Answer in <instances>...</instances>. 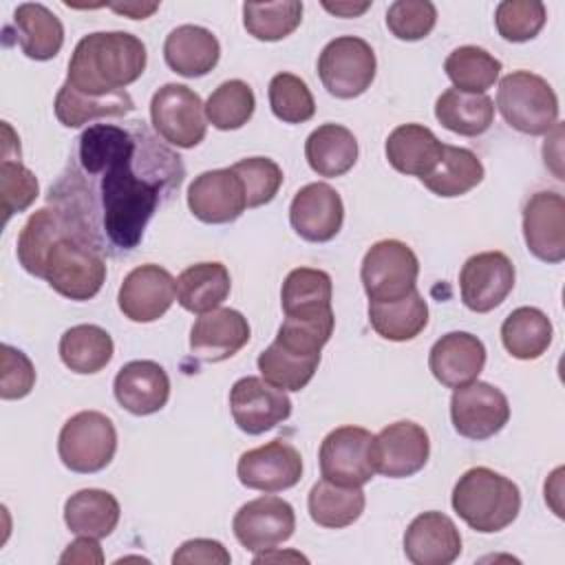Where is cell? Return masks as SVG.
I'll return each mask as SVG.
<instances>
[{
    "label": "cell",
    "instance_id": "obj_50",
    "mask_svg": "<svg viewBox=\"0 0 565 565\" xmlns=\"http://www.w3.org/2000/svg\"><path fill=\"white\" fill-rule=\"evenodd\" d=\"M230 561L232 556L225 550V545L212 539H190L181 543V547L172 556L174 565H230Z\"/></svg>",
    "mask_w": 565,
    "mask_h": 565
},
{
    "label": "cell",
    "instance_id": "obj_22",
    "mask_svg": "<svg viewBox=\"0 0 565 565\" xmlns=\"http://www.w3.org/2000/svg\"><path fill=\"white\" fill-rule=\"evenodd\" d=\"M4 44L20 46L26 57L38 62L53 60L64 44L62 20L40 2H24L4 26Z\"/></svg>",
    "mask_w": 565,
    "mask_h": 565
},
{
    "label": "cell",
    "instance_id": "obj_3",
    "mask_svg": "<svg viewBox=\"0 0 565 565\" xmlns=\"http://www.w3.org/2000/svg\"><path fill=\"white\" fill-rule=\"evenodd\" d=\"M452 508L468 527L492 534L505 530L519 516L521 492L512 479L492 468L477 466L466 470L455 483Z\"/></svg>",
    "mask_w": 565,
    "mask_h": 565
},
{
    "label": "cell",
    "instance_id": "obj_31",
    "mask_svg": "<svg viewBox=\"0 0 565 565\" xmlns=\"http://www.w3.org/2000/svg\"><path fill=\"white\" fill-rule=\"evenodd\" d=\"M232 278L223 263H196L177 278V300L185 311L207 313L230 296Z\"/></svg>",
    "mask_w": 565,
    "mask_h": 565
},
{
    "label": "cell",
    "instance_id": "obj_11",
    "mask_svg": "<svg viewBox=\"0 0 565 565\" xmlns=\"http://www.w3.org/2000/svg\"><path fill=\"white\" fill-rule=\"evenodd\" d=\"M450 419L461 437L490 439L508 424L510 402L497 386L472 380L452 391Z\"/></svg>",
    "mask_w": 565,
    "mask_h": 565
},
{
    "label": "cell",
    "instance_id": "obj_12",
    "mask_svg": "<svg viewBox=\"0 0 565 565\" xmlns=\"http://www.w3.org/2000/svg\"><path fill=\"white\" fill-rule=\"evenodd\" d=\"M232 530L245 550L265 552L291 539L296 530V514L291 503L285 499L265 494L238 508L232 521Z\"/></svg>",
    "mask_w": 565,
    "mask_h": 565
},
{
    "label": "cell",
    "instance_id": "obj_19",
    "mask_svg": "<svg viewBox=\"0 0 565 565\" xmlns=\"http://www.w3.org/2000/svg\"><path fill=\"white\" fill-rule=\"evenodd\" d=\"M188 207L199 221L210 225L236 221L247 207L238 174L232 168L201 172L188 188Z\"/></svg>",
    "mask_w": 565,
    "mask_h": 565
},
{
    "label": "cell",
    "instance_id": "obj_17",
    "mask_svg": "<svg viewBox=\"0 0 565 565\" xmlns=\"http://www.w3.org/2000/svg\"><path fill=\"white\" fill-rule=\"evenodd\" d=\"M177 298V280L168 269L154 263H146L128 271L124 278L117 305L121 313L132 322L159 320Z\"/></svg>",
    "mask_w": 565,
    "mask_h": 565
},
{
    "label": "cell",
    "instance_id": "obj_52",
    "mask_svg": "<svg viewBox=\"0 0 565 565\" xmlns=\"http://www.w3.org/2000/svg\"><path fill=\"white\" fill-rule=\"evenodd\" d=\"M110 9L115 13L132 18V20H143L159 9V2H148V4L146 2H124V4H110Z\"/></svg>",
    "mask_w": 565,
    "mask_h": 565
},
{
    "label": "cell",
    "instance_id": "obj_18",
    "mask_svg": "<svg viewBox=\"0 0 565 565\" xmlns=\"http://www.w3.org/2000/svg\"><path fill=\"white\" fill-rule=\"evenodd\" d=\"M523 238L543 263L565 258V199L558 192H534L523 205Z\"/></svg>",
    "mask_w": 565,
    "mask_h": 565
},
{
    "label": "cell",
    "instance_id": "obj_42",
    "mask_svg": "<svg viewBox=\"0 0 565 565\" xmlns=\"http://www.w3.org/2000/svg\"><path fill=\"white\" fill-rule=\"evenodd\" d=\"M302 20V2H245L243 4V26L247 33L263 42H278L291 35Z\"/></svg>",
    "mask_w": 565,
    "mask_h": 565
},
{
    "label": "cell",
    "instance_id": "obj_25",
    "mask_svg": "<svg viewBox=\"0 0 565 565\" xmlns=\"http://www.w3.org/2000/svg\"><path fill=\"white\" fill-rule=\"evenodd\" d=\"M113 391L128 413L152 415L168 404L170 377L159 362L132 360L117 371Z\"/></svg>",
    "mask_w": 565,
    "mask_h": 565
},
{
    "label": "cell",
    "instance_id": "obj_35",
    "mask_svg": "<svg viewBox=\"0 0 565 565\" xmlns=\"http://www.w3.org/2000/svg\"><path fill=\"white\" fill-rule=\"evenodd\" d=\"M419 181L437 196H461L483 181V163L472 150L444 143L441 159L433 172Z\"/></svg>",
    "mask_w": 565,
    "mask_h": 565
},
{
    "label": "cell",
    "instance_id": "obj_39",
    "mask_svg": "<svg viewBox=\"0 0 565 565\" xmlns=\"http://www.w3.org/2000/svg\"><path fill=\"white\" fill-rule=\"evenodd\" d=\"M501 342L516 360H536L552 344V322L536 307H519L501 324Z\"/></svg>",
    "mask_w": 565,
    "mask_h": 565
},
{
    "label": "cell",
    "instance_id": "obj_51",
    "mask_svg": "<svg viewBox=\"0 0 565 565\" xmlns=\"http://www.w3.org/2000/svg\"><path fill=\"white\" fill-rule=\"evenodd\" d=\"M60 563H104L102 547L95 536H79L73 543L66 545L64 554L60 556Z\"/></svg>",
    "mask_w": 565,
    "mask_h": 565
},
{
    "label": "cell",
    "instance_id": "obj_28",
    "mask_svg": "<svg viewBox=\"0 0 565 565\" xmlns=\"http://www.w3.org/2000/svg\"><path fill=\"white\" fill-rule=\"evenodd\" d=\"M384 150L397 172L424 179L441 159L444 143L422 124H402L388 135Z\"/></svg>",
    "mask_w": 565,
    "mask_h": 565
},
{
    "label": "cell",
    "instance_id": "obj_9",
    "mask_svg": "<svg viewBox=\"0 0 565 565\" xmlns=\"http://www.w3.org/2000/svg\"><path fill=\"white\" fill-rule=\"evenodd\" d=\"M154 132L177 148H194L205 139L207 117L199 93L185 84H163L150 99Z\"/></svg>",
    "mask_w": 565,
    "mask_h": 565
},
{
    "label": "cell",
    "instance_id": "obj_53",
    "mask_svg": "<svg viewBox=\"0 0 565 565\" xmlns=\"http://www.w3.org/2000/svg\"><path fill=\"white\" fill-rule=\"evenodd\" d=\"M322 7L329 11V13H335L340 18H355L360 13H364L371 2H322Z\"/></svg>",
    "mask_w": 565,
    "mask_h": 565
},
{
    "label": "cell",
    "instance_id": "obj_30",
    "mask_svg": "<svg viewBox=\"0 0 565 565\" xmlns=\"http://www.w3.org/2000/svg\"><path fill=\"white\" fill-rule=\"evenodd\" d=\"M119 501L99 488H86L71 494L64 503V523L77 536L104 539L119 523Z\"/></svg>",
    "mask_w": 565,
    "mask_h": 565
},
{
    "label": "cell",
    "instance_id": "obj_2",
    "mask_svg": "<svg viewBox=\"0 0 565 565\" xmlns=\"http://www.w3.org/2000/svg\"><path fill=\"white\" fill-rule=\"evenodd\" d=\"M146 62V44L137 35L126 31L88 33L68 60L66 84L90 97L113 95L137 82Z\"/></svg>",
    "mask_w": 565,
    "mask_h": 565
},
{
    "label": "cell",
    "instance_id": "obj_27",
    "mask_svg": "<svg viewBox=\"0 0 565 565\" xmlns=\"http://www.w3.org/2000/svg\"><path fill=\"white\" fill-rule=\"evenodd\" d=\"M166 64L183 77L207 75L221 57L216 35L196 24H181L172 29L163 42Z\"/></svg>",
    "mask_w": 565,
    "mask_h": 565
},
{
    "label": "cell",
    "instance_id": "obj_1",
    "mask_svg": "<svg viewBox=\"0 0 565 565\" xmlns=\"http://www.w3.org/2000/svg\"><path fill=\"white\" fill-rule=\"evenodd\" d=\"M181 157L143 121L93 124L71 148L46 203L104 256L130 254L154 212L183 183Z\"/></svg>",
    "mask_w": 565,
    "mask_h": 565
},
{
    "label": "cell",
    "instance_id": "obj_38",
    "mask_svg": "<svg viewBox=\"0 0 565 565\" xmlns=\"http://www.w3.org/2000/svg\"><path fill=\"white\" fill-rule=\"evenodd\" d=\"M64 234H73L66 225V221L62 218V214L46 205L38 212H33L26 223L20 230L18 236V260L20 265L31 274L42 278L44 276V260L46 254L51 249V245L64 236Z\"/></svg>",
    "mask_w": 565,
    "mask_h": 565
},
{
    "label": "cell",
    "instance_id": "obj_23",
    "mask_svg": "<svg viewBox=\"0 0 565 565\" xmlns=\"http://www.w3.org/2000/svg\"><path fill=\"white\" fill-rule=\"evenodd\" d=\"M404 554L413 565H450L461 554V534L450 516L422 512L404 532Z\"/></svg>",
    "mask_w": 565,
    "mask_h": 565
},
{
    "label": "cell",
    "instance_id": "obj_54",
    "mask_svg": "<svg viewBox=\"0 0 565 565\" xmlns=\"http://www.w3.org/2000/svg\"><path fill=\"white\" fill-rule=\"evenodd\" d=\"M271 561H302V563H307V556H302L300 552H278L276 547L265 550L263 554L254 556V563H271Z\"/></svg>",
    "mask_w": 565,
    "mask_h": 565
},
{
    "label": "cell",
    "instance_id": "obj_15",
    "mask_svg": "<svg viewBox=\"0 0 565 565\" xmlns=\"http://www.w3.org/2000/svg\"><path fill=\"white\" fill-rule=\"evenodd\" d=\"M514 287V265L503 252H481L470 256L459 271L461 300L470 311L488 313L497 309Z\"/></svg>",
    "mask_w": 565,
    "mask_h": 565
},
{
    "label": "cell",
    "instance_id": "obj_13",
    "mask_svg": "<svg viewBox=\"0 0 565 565\" xmlns=\"http://www.w3.org/2000/svg\"><path fill=\"white\" fill-rule=\"evenodd\" d=\"M238 481L260 492H282L302 477V457L285 439H271L258 448L245 450L236 463Z\"/></svg>",
    "mask_w": 565,
    "mask_h": 565
},
{
    "label": "cell",
    "instance_id": "obj_47",
    "mask_svg": "<svg viewBox=\"0 0 565 565\" xmlns=\"http://www.w3.org/2000/svg\"><path fill=\"white\" fill-rule=\"evenodd\" d=\"M0 194H2V212L4 223L24 212L40 194V185L35 174L22 166L20 154H2L0 163Z\"/></svg>",
    "mask_w": 565,
    "mask_h": 565
},
{
    "label": "cell",
    "instance_id": "obj_26",
    "mask_svg": "<svg viewBox=\"0 0 565 565\" xmlns=\"http://www.w3.org/2000/svg\"><path fill=\"white\" fill-rule=\"evenodd\" d=\"M331 276L313 267H296L287 274L280 289L285 318L307 322H335L331 309Z\"/></svg>",
    "mask_w": 565,
    "mask_h": 565
},
{
    "label": "cell",
    "instance_id": "obj_10",
    "mask_svg": "<svg viewBox=\"0 0 565 565\" xmlns=\"http://www.w3.org/2000/svg\"><path fill=\"white\" fill-rule=\"evenodd\" d=\"M373 435L362 426H340L333 428L320 444V472L322 479L347 486L362 488L375 475L371 459Z\"/></svg>",
    "mask_w": 565,
    "mask_h": 565
},
{
    "label": "cell",
    "instance_id": "obj_33",
    "mask_svg": "<svg viewBox=\"0 0 565 565\" xmlns=\"http://www.w3.org/2000/svg\"><path fill=\"white\" fill-rule=\"evenodd\" d=\"M435 117L450 132L477 137L492 126L494 102L486 93L475 95L448 88L435 102Z\"/></svg>",
    "mask_w": 565,
    "mask_h": 565
},
{
    "label": "cell",
    "instance_id": "obj_48",
    "mask_svg": "<svg viewBox=\"0 0 565 565\" xmlns=\"http://www.w3.org/2000/svg\"><path fill=\"white\" fill-rule=\"evenodd\" d=\"M437 22V9L428 0H397L386 11L388 31L404 42L426 38Z\"/></svg>",
    "mask_w": 565,
    "mask_h": 565
},
{
    "label": "cell",
    "instance_id": "obj_14",
    "mask_svg": "<svg viewBox=\"0 0 565 565\" xmlns=\"http://www.w3.org/2000/svg\"><path fill=\"white\" fill-rule=\"evenodd\" d=\"M428 455V433L415 422H395L373 435V468L388 479H402L419 472L426 466Z\"/></svg>",
    "mask_w": 565,
    "mask_h": 565
},
{
    "label": "cell",
    "instance_id": "obj_32",
    "mask_svg": "<svg viewBox=\"0 0 565 565\" xmlns=\"http://www.w3.org/2000/svg\"><path fill=\"white\" fill-rule=\"evenodd\" d=\"M369 322L384 340L406 342L426 329L428 305L417 289L399 300H369Z\"/></svg>",
    "mask_w": 565,
    "mask_h": 565
},
{
    "label": "cell",
    "instance_id": "obj_29",
    "mask_svg": "<svg viewBox=\"0 0 565 565\" xmlns=\"http://www.w3.org/2000/svg\"><path fill=\"white\" fill-rule=\"evenodd\" d=\"M305 157L316 174L342 177L358 161V139L340 124H322L307 137Z\"/></svg>",
    "mask_w": 565,
    "mask_h": 565
},
{
    "label": "cell",
    "instance_id": "obj_40",
    "mask_svg": "<svg viewBox=\"0 0 565 565\" xmlns=\"http://www.w3.org/2000/svg\"><path fill=\"white\" fill-rule=\"evenodd\" d=\"M320 364V353H302L274 340L258 355V371L265 382L280 391L305 388Z\"/></svg>",
    "mask_w": 565,
    "mask_h": 565
},
{
    "label": "cell",
    "instance_id": "obj_36",
    "mask_svg": "<svg viewBox=\"0 0 565 565\" xmlns=\"http://www.w3.org/2000/svg\"><path fill=\"white\" fill-rule=\"evenodd\" d=\"M364 505H366V497L362 488L335 486L327 479H320L318 483H313L307 499L309 516L313 519V523L331 530L353 525L362 516Z\"/></svg>",
    "mask_w": 565,
    "mask_h": 565
},
{
    "label": "cell",
    "instance_id": "obj_49",
    "mask_svg": "<svg viewBox=\"0 0 565 565\" xmlns=\"http://www.w3.org/2000/svg\"><path fill=\"white\" fill-rule=\"evenodd\" d=\"M0 397L2 399H22L31 393L35 384V369L31 360L20 351L9 344L0 347Z\"/></svg>",
    "mask_w": 565,
    "mask_h": 565
},
{
    "label": "cell",
    "instance_id": "obj_4",
    "mask_svg": "<svg viewBox=\"0 0 565 565\" xmlns=\"http://www.w3.org/2000/svg\"><path fill=\"white\" fill-rule=\"evenodd\" d=\"M497 108L523 135H547L558 124V97L536 73L512 71L499 82Z\"/></svg>",
    "mask_w": 565,
    "mask_h": 565
},
{
    "label": "cell",
    "instance_id": "obj_21",
    "mask_svg": "<svg viewBox=\"0 0 565 565\" xmlns=\"http://www.w3.org/2000/svg\"><path fill=\"white\" fill-rule=\"evenodd\" d=\"M249 340L247 318L227 307L201 313L190 329V351L201 362H223Z\"/></svg>",
    "mask_w": 565,
    "mask_h": 565
},
{
    "label": "cell",
    "instance_id": "obj_34",
    "mask_svg": "<svg viewBox=\"0 0 565 565\" xmlns=\"http://www.w3.org/2000/svg\"><path fill=\"white\" fill-rule=\"evenodd\" d=\"M53 110L60 124H64L66 128H79L99 117H124L135 110V102L128 90H117L104 97H90L64 82L55 95Z\"/></svg>",
    "mask_w": 565,
    "mask_h": 565
},
{
    "label": "cell",
    "instance_id": "obj_44",
    "mask_svg": "<svg viewBox=\"0 0 565 565\" xmlns=\"http://www.w3.org/2000/svg\"><path fill=\"white\" fill-rule=\"evenodd\" d=\"M271 113L285 124L309 121L316 113L313 95L305 79L294 73H276L269 82Z\"/></svg>",
    "mask_w": 565,
    "mask_h": 565
},
{
    "label": "cell",
    "instance_id": "obj_45",
    "mask_svg": "<svg viewBox=\"0 0 565 565\" xmlns=\"http://www.w3.org/2000/svg\"><path fill=\"white\" fill-rule=\"evenodd\" d=\"M545 20L547 11L539 0H503L494 11L497 31L508 42H527L536 38Z\"/></svg>",
    "mask_w": 565,
    "mask_h": 565
},
{
    "label": "cell",
    "instance_id": "obj_46",
    "mask_svg": "<svg viewBox=\"0 0 565 565\" xmlns=\"http://www.w3.org/2000/svg\"><path fill=\"white\" fill-rule=\"evenodd\" d=\"M232 170L238 174L243 183L247 207H260L269 203L282 185V170L269 157L241 159L232 166Z\"/></svg>",
    "mask_w": 565,
    "mask_h": 565
},
{
    "label": "cell",
    "instance_id": "obj_24",
    "mask_svg": "<svg viewBox=\"0 0 565 565\" xmlns=\"http://www.w3.org/2000/svg\"><path fill=\"white\" fill-rule=\"evenodd\" d=\"M483 366L486 347L477 335L466 331H450L441 335L428 353V369L433 377L448 388L477 380Z\"/></svg>",
    "mask_w": 565,
    "mask_h": 565
},
{
    "label": "cell",
    "instance_id": "obj_8",
    "mask_svg": "<svg viewBox=\"0 0 565 565\" xmlns=\"http://www.w3.org/2000/svg\"><path fill=\"white\" fill-rule=\"evenodd\" d=\"M375 51L355 35L331 40L318 57V77L322 86L338 99L360 97L375 79Z\"/></svg>",
    "mask_w": 565,
    "mask_h": 565
},
{
    "label": "cell",
    "instance_id": "obj_7",
    "mask_svg": "<svg viewBox=\"0 0 565 565\" xmlns=\"http://www.w3.org/2000/svg\"><path fill=\"white\" fill-rule=\"evenodd\" d=\"M419 260L415 252L395 238L377 241L362 258L360 278L369 300H399L417 289Z\"/></svg>",
    "mask_w": 565,
    "mask_h": 565
},
{
    "label": "cell",
    "instance_id": "obj_43",
    "mask_svg": "<svg viewBox=\"0 0 565 565\" xmlns=\"http://www.w3.org/2000/svg\"><path fill=\"white\" fill-rule=\"evenodd\" d=\"M256 108L254 90L243 79H227L205 102V117L218 130L243 128Z\"/></svg>",
    "mask_w": 565,
    "mask_h": 565
},
{
    "label": "cell",
    "instance_id": "obj_16",
    "mask_svg": "<svg viewBox=\"0 0 565 565\" xmlns=\"http://www.w3.org/2000/svg\"><path fill=\"white\" fill-rule=\"evenodd\" d=\"M230 411L234 424L247 435L271 430L291 415V399L285 391L271 386L263 377H241L230 391Z\"/></svg>",
    "mask_w": 565,
    "mask_h": 565
},
{
    "label": "cell",
    "instance_id": "obj_20",
    "mask_svg": "<svg viewBox=\"0 0 565 565\" xmlns=\"http://www.w3.org/2000/svg\"><path fill=\"white\" fill-rule=\"evenodd\" d=\"M342 221V199L329 183H307L291 199L289 223L294 232L309 243H327L335 238Z\"/></svg>",
    "mask_w": 565,
    "mask_h": 565
},
{
    "label": "cell",
    "instance_id": "obj_6",
    "mask_svg": "<svg viewBox=\"0 0 565 565\" xmlns=\"http://www.w3.org/2000/svg\"><path fill=\"white\" fill-rule=\"evenodd\" d=\"M117 450V430L99 411L75 413L60 430L57 455L62 463L79 475L104 470Z\"/></svg>",
    "mask_w": 565,
    "mask_h": 565
},
{
    "label": "cell",
    "instance_id": "obj_37",
    "mask_svg": "<svg viewBox=\"0 0 565 565\" xmlns=\"http://www.w3.org/2000/svg\"><path fill=\"white\" fill-rule=\"evenodd\" d=\"M57 351L71 371L90 375L110 362L115 344L106 329L97 324H75L62 333Z\"/></svg>",
    "mask_w": 565,
    "mask_h": 565
},
{
    "label": "cell",
    "instance_id": "obj_5",
    "mask_svg": "<svg viewBox=\"0 0 565 565\" xmlns=\"http://www.w3.org/2000/svg\"><path fill=\"white\" fill-rule=\"evenodd\" d=\"M42 278L64 298L90 300L106 280V260L90 243L64 234L51 245Z\"/></svg>",
    "mask_w": 565,
    "mask_h": 565
},
{
    "label": "cell",
    "instance_id": "obj_41",
    "mask_svg": "<svg viewBox=\"0 0 565 565\" xmlns=\"http://www.w3.org/2000/svg\"><path fill=\"white\" fill-rule=\"evenodd\" d=\"M444 71L457 90L483 95L499 79L501 62L486 49L466 44L446 57Z\"/></svg>",
    "mask_w": 565,
    "mask_h": 565
}]
</instances>
